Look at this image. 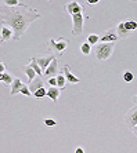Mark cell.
Returning a JSON list of instances; mask_svg holds the SVG:
<instances>
[{
    "mask_svg": "<svg viewBox=\"0 0 137 153\" xmlns=\"http://www.w3.org/2000/svg\"><path fill=\"white\" fill-rule=\"evenodd\" d=\"M39 18V11L26 6L25 3L14 8L6 7L4 4H1V7H0V24H4L13 29V32H14L13 40H15V42L21 40V37L25 35L31 24Z\"/></svg>",
    "mask_w": 137,
    "mask_h": 153,
    "instance_id": "cell-1",
    "label": "cell"
},
{
    "mask_svg": "<svg viewBox=\"0 0 137 153\" xmlns=\"http://www.w3.org/2000/svg\"><path fill=\"white\" fill-rule=\"evenodd\" d=\"M115 48V43H98L94 47V55L98 61H107L111 58Z\"/></svg>",
    "mask_w": 137,
    "mask_h": 153,
    "instance_id": "cell-2",
    "label": "cell"
},
{
    "mask_svg": "<svg viewBox=\"0 0 137 153\" xmlns=\"http://www.w3.org/2000/svg\"><path fill=\"white\" fill-rule=\"evenodd\" d=\"M50 50L54 53V55L57 58L62 57V54L67 51V48L69 47V40L65 37H58V40L50 39Z\"/></svg>",
    "mask_w": 137,
    "mask_h": 153,
    "instance_id": "cell-3",
    "label": "cell"
},
{
    "mask_svg": "<svg viewBox=\"0 0 137 153\" xmlns=\"http://www.w3.org/2000/svg\"><path fill=\"white\" fill-rule=\"evenodd\" d=\"M87 19H89V17L85 15L83 13L72 15V35L73 36L82 35L83 28H85V24H86Z\"/></svg>",
    "mask_w": 137,
    "mask_h": 153,
    "instance_id": "cell-4",
    "label": "cell"
},
{
    "mask_svg": "<svg viewBox=\"0 0 137 153\" xmlns=\"http://www.w3.org/2000/svg\"><path fill=\"white\" fill-rule=\"evenodd\" d=\"M125 124H126L130 130L137 126V106L129 109V112H127L126 116H125Z\"/></svg>",
    "mask_w": 137,
    "mask_h": 153,
    "instance_id": "cell-5",
    "label": "cell"
},
{
    "mask_svg": "<svg viewBox=\"0 0 137 153\" xmlns=\"http://www.w3.org/2000/svg\"><path fill=\"white\" fill-rule=\"evenodd\" d=\"M116 40H118V35L115 28L108 29L103 35H100V43H116Z\"/></svg>",
    "mask_w": 137,
    "mask_h": 153,
    "instance_id": "cell-6",
    "label": "cell"
},
{
    "mask_svg": "<svg viewBox=\"0 0 137 153\" xmlns=\"http://www.w3.org/2000/svg\"><path fill=\"white\" fill-rule=\"evenodd\" d=\"M83 6L80 3H78V1H69V3L65 4V11L68 13L71 17L75 14H79V13H83Z\"/></svg>",
    "mask_w": 137,
    "mask_h": 153,
    "instance_id": "cell-7",
    "label": "cell"
},
{
    "mask_svg": "<svg viewBox=\"0 0 137 153\" xmlns=\"http://www.w3.org/2000/svg\"><path fill=\"white\" fill-rule=\"evenodd\" d=\"M43 76H46V79L49 77H57L58 76V58H55L53 62H51L49 66H47V69L43 72Z\"/></svg>",
    "mask_w": 137,
    "mask_h": 153,
    "instance_id": "cell-8",
    "label": "cell"
},
{
    "mask_svg": "<svg viewBox=\"0 0 137 153\" xmlns=\"http://www.w3.org/2000/svg\"><path fill=\"white\" fill-rule=\"evenodd\" d=\"M62 75L65 76L67 82L71 83V84H78V83H80L79 77H76L72 72H71V66H69V65H65V66H62Z\"/></svg>",
    "mask_w": 137,
    "mask_h": 153,
    "instance_id": "cell-9",
    "label": "cell"
},
{
    "mask_svg": "<svg viewBox=\"0 0 137 153\" xmlns=\"http://www.w3.org/2000/svg\"><path fill=\"white\" fill-rule=\"evenodd\" d=\"M55 58L57 57H55L54 54H51V55H49V57H37L36 61H37V64H39V66L42 68V71L44 72L47 69V66H49V65H50Z\"/></svg>",
    "mask_w": 137,
    "mask_h": 153,
    "instance_id": "cell-10",
    "label": "cell"
},
{
    "mask_svg": "<svg viewBox=\"0 0 137 153\" xmlns=\"http://www.w3.org/2000/svg\"><path fill=\"white\" fill-rule=\"evenodd\" d=\"M1 37H3L4 43L6 42H10V40L14 39V32H13V29L10 28V26L4 25V24H1Z\"/></svg>",
    "mask_w": 137,
    "mask_h": 153,
    "instance_id": "cell-11",
    "label": "cell"
},
{
    "mask_svg": "<svg viewBox=\"0 0 137 153\" xmlns=\"http://www.w3.org/2000/svg\"><path fill=\"white\" fill-rule=\"evenodd\" d=\"M115 30H116V35H118V39H127L132 33L127 30L126 28H125V25H123V21H121L116 25V28H115Z\"/></svg>",
    "mask_w": 137,
    "mask_h": 153,
    "instance_id": "cell-12",
    "label": "cell"
},
{
    "mask_svg": "<svg viewBox=\"0 0 137 153\" xmlns=\"http://www.w3.org/2000/svg\"><path fill=\"white\" fill-rule=\"evenodd\" d=\"M60 95H61V90L58 88V87H50V88H47V97L54 103H58Z\"/></svg>",
    "mask_w": 137,
    "mask_h": 153,
    "instance_id": "cell-13",
    "label": "cell"
},
{
    "mask_svg": "<svg viewBox=\"0 0 137 153\" xmlns=\"http://www.w3.org/2000/svg\"><path fill=\"white\" fill-rule=\"evenodd\" d=\"M28 87H29V90H31V93H32V95H33V94L36 93L39 88L44 87V83H43V80H42V77H39V76H37L35 80H32V82L29 83Z\"/></svg>",
    "mask_w": 137,
    "mask_h": 153,
    "instance_id": "cell-14",
    "label": "cell"
},
{
    "mask_svg": "<svg viewBox=\"0 0 137 153\" xmlns=\"http://www.w3.org/2000/svg\"><path fill=\"white\" fill-rule=\"evenodd\" d=\"M24 85L25 84H24L18 77H14V82H13V84H11L10 95H17V94H19V91H21V88L24 87Z\"/></svg>",
    "mask_w": 137,
    "mask_h": 153,
    "instance_id": "cell-15",
    "label": "cell"
},
{
    "mask_svg": "<svg viewBox=\"0 0 137 153\" xmlns=\"http://www.w3.org/2000/svg\"><path fill=\"white\" fill-rule=\"evenodd\" d=\"M19 69H21V71H22V72H24V73H25V75H26V77H28L29 83H31V82H32V80H35V79L37 77V75H36V73H35V71H33V69L31 68L29 65H25V66H24V65H21V66H19Z\"/></svg>",
    "mask_w": 137,
    "mask_h": 153,
    "instance_id": "cell-16",
    "label": "cell"
},
{
    "mask_svg": "<svg viewBox=\"0 0 137 153\" xmlns=\"http://www.w3.org/2000/svg\"><path fill=\"white\" fill-rule=\"evenodd\" d=\"M29 66L35 71V73H36L37 76H43V71H42V68L39 66V64H37V61H36V58L33 57V58H31V61H29Z\"/></svg>",
    "mask_w": 137,
    "mask_h": 153,
    "instance_id": "cell-17",
    "label": "cell"
},
{
    "mask_svg": "<svg viewBox=\"0 0 137 153\" xmlns=\"http://www.w3.org/2000/svg\"><path fill=\"white\" fill-rule=\"evenodd\" d=\"M123 25H125V28L129 30L130 33H133L134 30H137V21H134V19H125L123 21Z\"/></svg>",
    "mask_w": 137,
    "mask_h": 153,
    "instance_id": "cell-18",
    "label": "cell"
},
{
    "mask_svg": "<svg viewBox=\"0 0 137 153\" xmlns=\"http://www.w3.org/2000/svg\"><path fill=\"white\" fill-rule=\"evenodd\" d=\"M13 82H14V77H13L8 72H4V73H3V79H1V83H3L4 85H7V87H11Z\"/></svg>",
    "mask_w": 137,
    "mask_h": 153,
    "instance_id": "cell-19",
    "label": "cell"
},
{
    "mask_svg": "<svg viewBox=\"0 0 137 153\" xmlns=\"http://www.w3.org/2000/svg\"><path fill=\"white\" fill-rule=\"evenodd\" d=\"M79 50H80V54H83V55H89V54L91 53V46L87 42H83L82 44H80Z\"/></svg>",
    "mask_w": 137,
    "mask_h": 153,
    "instance_id": "cell-20",
    "label": "cell"
},
{
    "mask_svg": "<svg viewBox=\"0 0 137 153\" xmlns=\"http://www.w3.org/2000/svg\"><path fill=\"white\" fill-rule=\"evenodd\" d=\"M33 98H35V100H43V98H46L47 97V88H44V87H42V88H39L36 91V93L33 94Z\"/></svg>",
    "mask_w": 137,
    "mask_h": 153,
    "instance_id": "cell-21",
    "label": "cell"
},
{
    "mask_svg": "<svg viewBox=\"0 0 137 153\" xmlns=\"http://www.w3.org/2000/svg\"><path fill=\"white\" fill-rule=\"evenodd\" d=\"M90 46H97L98 43H100V36L98 35H94V33H91V35L87 36V40H86Z\"/></svg>",
    "mask_w": 137,
    "mask_h": 153,
    "instance_id": "cell-22",
    "label": "cell"
},
{
    "mask_svg": "<svg viewBox=\"0 0 137 153\" xmlns=\"http://www.w3.org/2000/svg\"><path fill=\"white\" fill-rule=\"evenodd\" d=\"M3 4L6 6V7H18V6H22V1H19V0H3Z\"/></svg>",
    "mask_w": 137,
    "mask_h": 153,
    "instance_id": "cell-23",
    "label": "cell"
},
{
    "mask_svg": "<svg viewBox=\"0 0 137 153\" xmlns=\"http://www.w3.org/2000/svg\"><path fill=\"white\" fill-rule=\"evenodd\" d=\"M65 85H67V79L64 75H58L57 76V87L60 90H64Z\"/></svg>",
    "mask_w": 137,
    "mask_h": 153,
    "instance_id": "cell-24",
    "label": "cell"
},
{
    "mask_svg": "<svg viewBox=\"0 0 137 153\" xmlns=\"http://www.w3.org/2000/svg\"><path fill=\"white\" fill-rule=\"evenodd\" d=\"M122 77H123V80H125L126 83H132L134 80V75L130 71H125V72H123Z\"/></svg>",
    "mask_w": 137,
    "mask_h": 153,
    "instance_id": "cell-25",
    "label": "cell"
},
{
    "mask_svg": "<svg viewBox=\"0 0 137 153\" xmlns=\"http://www.w3.org/2000/svg\"><path fill=\"white\" fill-rule=\"evenodd\" d=\"M43 123L47 127H54V126H57V120H54V119H44Z\"/></svg>",
    "mask_w": 137,
    "mask_h": 153,
    "instance_id": "cell-26",
    "label": "cell"
},
{
    "mask_svg": "<svg viewBox=\"0 0 137 153\" xmlns=\"http://www.w3.org/2000/svg\"><path fill=\"white\" fill-rule=\"evenodd\" d=\"M21 94H24V95H26V97H32V93H31V90H29V87L28 85H24L21 88V91H19Z\"/></svg>",
    "mask_w": 137,
    "mask_h": 153,
    "instance_id": "cell-27",
    "label": "cell"
},
{
    "mask_svg": "<svg viewBox=\"0 0 137 153\" xmlns=\"http://www.w3.org/2000/svg\"><path fill=\"white\" fill-rule=\"evenodd\" d=\"M47 83H49L51 87H57V77H50L47 80Z\"/></svg>",
    "mask_w": 137,
    "mask_h": 153,
    "instance_id": "cell-28",
    "label": "cell"
},
{
    "mask_svg": "<svg viewBox=\"0 0 137 153\" xmlns=\"http://www.w3.org/2000/svg\"><path fill=\"white\" fill-rule=\"evenodd\" d=\"M6 72V64L3 61H0V73H4Z\"/></svg>",
    "mask_w": 137,
    "mask_h": 153,
    "instance_id": "cell-29",
    "label": "cell"
},
{
    "mask_svg": "<svg viewBox=\"0 0 137 153\" xmlns=\"http://www.w3.org/2000/svg\"><path fill=\"white\" fill-rule=\"evenodd\" d=\"M75 153H85V149L79 146V148H76V149H75Z\"/></svg>",
    "mask_w": 137,
    "mask_h": 153,
    "instance_id": "cell-30",
    "label": "cell"
},
{
    "mask_svg": "<svg viewBox=\"0 0 137 153\" xmlns=\"http://www.w3.org/2000/svg\"><path fill=\"white\" fill-rule=\"evenodd\" d=\"M0 26H1V24H0ZM4 43V40H3V37H1V28H0V46Z\"/></svg>",
    "mask_w": 137,
    "mask_h": 153,
    "instance_id": "cell-31",
    "label": "cell"
},
{
    "mask_svg": "<svg viewBox=\"0 0 137 153\" xmlns=\"http://www.w3.org/2000/svg\"><path fill=\"white\" fill-rule=\"evenodd\" d=\"M87 3H89V4H97L98 0H87Z\"/></svg>",
    "mask_w": 137,
    "mask_h": 153,
    "instance_id": "cell-32",
    "label": "cell"
},
{
    "mask_svg": "<svg viewBox=\"0 0 137 153\" xmlns=\"http://www.w3.org/2000/svg\"><path fill=\"white\" fill-rule=\"evenodd\" d=\"M132 131H133V134L137 137V126H136V127H133V128H132Z\"/></svg>",
    "mask_w": 137,
    "mask_h": 153,
    "instance_id": "cell-33",
    "label": "cell"
},
{
    "mask_svg": "<svg viewBox=\"0 0 137 153\" xmlns=\"http://www.w3.org/2000/svg\"><path fill=\"white\" fill-rule=\"evenodd\" d=\"M133 101H134V103L137 105V95H134V97H133Z\"/></svg>",
    "mask_w": 137,
    "mask_h": 153,
    "instance_id": "cell-34",
    "label": "cell"
},
{
    "mask_svg": "<svg viewBox=\"0 0 137 153\" xmlns=\"http://www.w3.org/2000/svg\"><path fill=\"white\" fill-rule=\"evenodd\" d=\"M1 79H3V73H0V82H1Z\"/></svg>",
    "mask_w": 137,
    "mask_h": 153,
    "instance_id": "cell-35",
    "label": "cell"
},
{
    "mask_svg": "<svg viewBox=\"0 0 137 153\" xmlns=\"http://www.w3.org/2000/svg\"><path fill=\"white\" fill-rule=\"evenodd\" d=\"M1 4H3V1H0V7H1Z\"/></svg>",
    "mask_w": 137,
    "mask_h": 153,
    "instance_id": "cell-36",
    "label": "cell"
}]
</instances>
